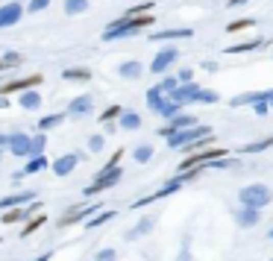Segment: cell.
<instances>
[{"mask_svg": "<svg viewBox=\"0 0 273 261\" xmlns=\"http://www.w3.org/2000/svg\"><path fill=\"white\" fill-rule=\"evenodd\" d=\"M153 21H156L153 12L123 15V18H118V21H112V24H109V30L103 33V41H118V38H127V36H132V33L144 30V27H150Z\"/></svg>", "mask_w": 273, "mask_h": 261, "instance_id": "6da1fadb", "label": "cell"}, {"mask_svg": "<svg viewBox=\"0 0 273 261\" xmlns=\"http://www.w3.org/2000/svg\"><path fill=\"white\" fill-rule=\"evenodd\" d=\"M203 135H212V129L209 126H200V123H194V126H185V129H173L170 135H165V141L170 150H182L185 144L197 141V138H203Z\"/></svg>", "mask_w": 273, "mask_h": 261, "instance_id": "7a4b0ae2", "label": "cell"}, {"mask_svg": "<svg viewBox=\"0 0 273 261\" xmlns=\"http://www.w3.org/2000/svg\"><path fill=\"white\" fill-rule=\"evenodd\" d=\"M238 200H241V205H253V208H264V205H270L273 194L267 185H259V182H253V185H247V188H241V194H238Z\"/></svg>", "mask_w": 273, "mask_h": 261, "instance_id": "3957f363", "label": "cell"}, {"mask_svg": "<svg viewBox=\"0 0 273 261\" xmlns=\"http://www.w3.org/2000/svg\"><path fill=\"white\" fill-rule=\"evenodd\" d=\"M120 167H103L100 173H97V179H94V185H88L85 188V194L91 197V194H100V191H106V188H112V185H118L120 182Z\"/></svg>", "mask_w": 273, "mask_h": 261, "instance_id": "277c9868", "label": "cell"}, {"mask_svg": "<svg viewBox=\"0 0 273 261\" xmlns=\"http://www.w3.org/2000/svg\"><path fill=\"white\" fill-rule=\"evenodd\" d=\"M179 59V53L173 47H167V50H159V53H156V59L150 62V71L153 73H165L167 68H170V65H173V62Z\"/></svg>", "mask_w": 273, "mask_h": 261, "instance_id": "5b68a950", "label": "cell"}, {"mask_svg": "<svg viewBox=\"0 0 273 261\" xmlns=\"http://www.w3.org/2000/svg\"><path fill=\"white\" fill-rule=\"evenodd\" d=\"M41 85V73H33V76H24V80H9L0 91L3 94H15V91H27V88H36Z\"/></svg>", "mask_w": 273, "mask_h": 261, "instance_id": "8992f818", "label": "cell"}, {"mask_svg": "<svg viewBox=\"0 0 273 261\" xmlns=\"http://www.w3.org/2000/svg\"><path fill=\"white\" fill-rule=\"evenodd\" d=\"M30 150H33V135H24V132L9 135V153L12 155H30Z\"/></svg>", "mask_w": 273, "mask_h": 261, "instance_id": "52a82bcc", "label": "cell"}, {"mask_svg": "<svg viewBox=\"0 0 273 261\" xmlns=\"http://www.w3.org/2000/svg\"><path fill=\"white\" fill-rule=\"evenodd\" d=\"M21 12H24L21 3H6V6H0V30L18 24V21H21Z\"/></svg>", "mask_w": 273, "mask_h": 261, "instance_id": "ba28073f", "label": "cell"}, {"mask_svg": "<svg viewBox=\"0 0 273 261\" xmlns=\"http://www.w3.org/2000/svg\"><path fill=\"white\" fill-rule=\"evenodd\" d=\"M83 155H77V153H65V155H59L56 162H53V173L56 176H68L73 167H77V162H80Z\"/></svg>", "mask_w": 273, "mask_h": 261, "instance_id": "9c48e42d", "label": "cell"}, {"mask_svg": "<svg viewBox=\"0 0 273 261\" xmlns=\"http://www.w3.org/2000/svg\"><path fill=\"white\" fill-rule=\"evenodd\" d=\"M33 200H36L33 191H21V194H12V197H3V200H0V208L6 212V208H15V205H21V202H33Z\"/></svg>", "mask_w": 273, "mask_h": 261, "instance_id": "30bf717a", "label": "cell"}, {"mask_svg": "<svg viewBox=\"0 0 273 261\" xmlns=\"http://www.w3.org/2000/svg\"><path fill=\"white\" fill-rule=\"evenodd\" d=\"M21 106H24L27 112H38V109H41V94H38L36 88L21 91Z\"/></svg>", "mask_w": 273, "mask_h": 261, "instance_id": "8fae6325", "label": "cell"}, {"mask_svg": "<svg viewBox=\"0 0 273 261\" xmlns=\"http://www.w3.org/2000/svg\"><path fill=\"white\" fill-rule=\"evenodd\" d=\"M36 208H38L36 202H33L30 208H18V205H15V208H6V212H3V223H6V226H9V223H18V220H24L27 214H33Z\"/></svg>", "mask_w": 273, "mask_h": 261, "instance_id": "7c38bea8", "label": "cell"}, {"mask_svg": "<svg viewBox=\"0 0 273 261\" xmlns=\"http://www.w3.org/2000/svg\"><path fill=\"white\" fill-rule=\"evenodd\" d=\"M194 123H197V118H191V115H182V112H179V115L170 118V126L162 129V135H170L173 129H185V126H194Z\"/></svg>", "mask_w": 273, "mask_h": 261, "instance_id": "4fadbf2b", "label": "cell"}, {"mask_svg": "<svg viewBox=\"0 0 273 261\" xmlns=\"http://www.w3.org/2000/svg\"><path fill=\"white\" fill-rule=\"evenodd\" d=\"M68 112H71V115H77V118H80V115H88V112H91V97H88V94L73 97L71 106H68Z\"/></svg>", "mask_w": 273, "mask_h": 261, "instance_id": "5bb4252c", "label": "cell"}, {"mask_svg": "<svg viewBox=\"0 0 273 261\" xmlns=\"http://www.w3.org/2000/svg\"><path fill=\"white\" fill-rule=\"evenodd\" d=\"M194 30H165V33H153L150 41H167V38H191Z\"/></svg>", "mask_w": 273, "mask_h": 261, "instance_id": "9a60e30c", "label": "cell"}, {"mask_svg": "<svg viewBox=\"0 0 273 261\" xmlns=\"http://www.w3.org/2000/svg\"><path fill=\"white\" fill-rule=\"evenodd\" d=\"M141 73H144L141 62H123V65H120V76H123V80H138Z\"/></svg>", "mask_w": 273, "mask_h": 261, "instance_id": "2e32d148", "label": "cell"}, {"mask_svg": "<svg viewBox=\"0 0 273 261\" xmlns=\"http://www.w3.org/2000/svg\"><path fill=\"white\" fill-rule=\"evenodd\" d=\"M238 223H241V226H256V223H259V208L244 205V208L238 212Z\"/></svg>", "mask_w": 273, "mask_h": 261, "instance_id": "e0dca14e", "label": "cell"}, {"mask_svg": "<svg viewBox=\"0 0 273 261\" xmlns=\"http://www.w3.org/2000/svg\"><path fill=\"white\" fill-rule=\"evenodd\" d=\"M100 205H83L80 212H71V214H65V223H77V220H85L88 214H94Z\"/></svg>", "mask_w": 273, "mask_h": 261, "instance_id": "ac0fdd59", "label": "cell"}, {"mask_svg": "<svg viewBox=\"0 0 273 261\" xmlns=\"http://www.w3.org/2000/svg\"><path fill=\"white\" fill-rule=\"evenodd\" d=\"M132 159H135L138 165H147V162L153 159V147H150V144H138L135 153H132Z\"/></svg>", "mask_w": 273, "mask_h": 261, "instance_id": "d6986e66", "label": "cell"}, {"mask_svg": "<svg viewBox=\"0 0 273 261\" xmlns=\"http://www.w3.org/2000/svg\"><path fill=\"white\" fill-rule=\"evenodd\" d=\"M120 126L132 132V129H138V126H141V118H138L135 112H123V115H120Z\"/></svg>", "mask_w": 273, "mask_h": 261, "instance_id": "ffe728a7", "label": "cell"}, {"mask_svg": "<svg viewBox=\"0 0 273 261\" xmlns=\"http://www.w3.org/2000/svg\"><path fill=\"white\" fill-rule=\"evenodd\" d=\"M88 9V0H65V15H83Z\"/></svg>", "mask_w": 273, "mask_h": 261, "instance_id": "44dd1931", "label": "cell"}, {"mask_svg": "<svg viewBox=\"0 0 273 261\" xmlns=\"http://www.w3.org/2000/svg\"><path fill=\"white\" fill-rule=\"evenodd\" d=\"M47 167V159L38 153V155H33L30 162H27V167H24V173H38V170H44Z\"/></svg>", "mask_w": 273, "mask_h": 261, "instance_id": "7402d4cb", "label": "cell"}, {"mask_svg": "<svg viewBox=\"0 0 273 261\" xmlns=\"http://www.w3.org/2000/svg\"><path fill=\"white\" fill-rule=\"evenodd\" d=\"M264 44V38H253V41H244V44H232L226 53H247V50H256Z\"/></svg>", "mask_w": 273, "mask_h": 261, "instance_id": "603a6c76", "label": "cell"}, {"mask_svg": "<svg viewBox=\"0 0 273 261\" xmlns=\"http://www.w3.org/2000/svg\"><path fill=\"white\" fill-rule=\"evenodd\" d=\"M267 147H273V135L270 138H261V141H253V144H247V147H241V153H261V150H267Z\"/></svg>", "mask_w": 273, "mask_h": 261, "instance_id": "cb8c5ba5", "label": "cell"}, {"mask_svg": "<svg viewBox=\"0 0 273 261\" xmlns=\"http://www.w3.org/2000/svg\"><path fill=\"white\" fill-rule=\"evenodd\" d=\"M62 120H65V115H47V118L38 120V129H41V132H44V129H53V126H59Z\"/></svg>", "mask_w": 273, "mask_h": 261, "instance_id": "d4e9b609", "label": "cell"}, {"mask_svg": "<svg viewBox=\"0 0 273 261\" xmlns=\"http://www.w3.org/2000/svg\"><path fill=\"white\" fill-rule=\"evenodd\" d=\"M62 76H65V80H80V83H85V80H88L91 73L85 71V68H68V71L62 73Z\"/></svg>", "mask_w": 273, "mask_h": 261, "instance_id": "484cf974", "label": "cell"}, {"mask_svg": "<svg viewBox=\"0 0 273 261\" xmlns=\"http://www.w3.org/2000/svg\"><path fill=\"white\" fill-rule=\"evenodd\" d=\"M115 217V212H103V214H97V217H91V220H85V229H97V226H103L106 220H112Z\"/></svg>", "mask_w": 273, "mask_h": 261, "instance_id": "4316f807", "label": "cell"}, {"mask_svg": "<svg viewBox=\"0 0 273 261\" xmlns=\"http://www.w3.org/2000/svg\"><path fill=\"white\" fill-rule=\"evenodd\" d=\"M44 220H47L44 214H38V217H33V220L27 223V229H24V232H21V235H24V238H30V235H33V232H36V229H38V226H44Z\"/></svg>", "mask_w": 273, "mask_h": 261, "instance_id": "83f0119b", "label": "cell"}, {"mask_svg": "<svg viewBox=\"0 0 273 261\" xmlns=\"http://www.w3.org/2000/svg\"><path fill=\"white\" fill-rule=\"evenodd\" d=\"M44 144H47V138L38 132V135H33V150H30V155H38V153H44Z\"/></svg>", "mask_w": 273, "mask_h": 261, "instance_id": "f1b7e54d", "label": "cell"}, {"mask_svg": "<svg viewBox=\"0 0 273 261\" xmlns=\"http://www.w3.org/2000/svg\"><path fill=\"white\" fill-rule=\"evenodd\" d=\"M150 229H153V220H141V223L135 226V232H130V235H127V238H138V235H147Z\"/></svg>", "mask_w": 273, "mask_h": 261, "instance_id": "f546056e", "label": "cell"}, {"mask_svg": "<svg viewBox=\"0 0 273 261\" xmlns=\"http://www.w3.org/2000/svg\"><path fill=\"white\" fill-rule=\"evenodd\" d=\"M120 115H123V109L120 106H109L106 112L100 115V123H103V120H115V118H120Z\"/></svg>", "mask_w": 273, "mask_h": 261, "instance_id": "4dcf8cb0", "label": "cell"}, {"mask_svg": "<svg viewBox=\"0 0 273 261\" xmlns=\"http://www.w3.org/2000/svg\"><path fill=\"white\" fill-rule=\"evenodd\" d=\"M247 27H253V18H244V21H232V24L226 27L229 33H238V30H247Z\"/></svg>", "mask_w": 273, "mask_h": 261, "instance_id": "1f68e13d", "label": "cell"}, {"mask_svg": "<svg viewBox=\"0 0 273 261\" xmlns=\"http://www.w3.org/2000/svg\"><path fill=\"white\" fill-rule=\"evenodd\" d=\"M253 112H256V115H267V112H273L270 100H259V103H253Z\"/></svg>", "mask_w": 273, "mask_h": 261, "instance_id": "d6a6232c", "label": "cell"}, {"mask_svg": "<svg viewBox=\"0 0 273 261\" xmlns=\"http://www.w3.org/2000/svg\"><path fill=\"white\" fill-rule=\"evenodd\" d=\"M103 144H106V138H103V135H94V138L88 141V150H91V153H97V150H103Z\"/></svg>", "mask_w": 273, "mask_h": 261, "instance_id": "836d02e7", "label": "cell"}, {"mask_svg": "<svg viewBox=\"0 0 273 261\" xmlns=\"http://www.w3.org/2000/svg\"><path fill=\"white\" fill-rule=\"evenodd\" d=\"M53 0H30V12H41V9H47Z\"/></svg>", "mask_w": 273, "mask_h": 261, "instance_id": "e575fe53", "label": "cell"}, {"mask_svg": "<svg viewBox=\"0 0 273 261\" xmlns=\"http://www.w3.org/2000/svg\"><path fill=\"white\" fill-rule=\"evenodd\" d=\"M179 83H182L179 76H165V80H162V88H165V91H173V88H177Z\"/></svg>", "mask_w": 273, "mask_h": 261, "instance_id": "d590c367", "label": "cell"}, {"mask_svg": "<svg viewBox=\"0 0 273 261\" xmlns=\"http://www.w3.org/2000/svg\"><path fill=\"white\" fill-rule=\"evenodd\" d=\"M94 258H97V261H112V258H115V249H100Z\"/></svg>", "mask_w": 273, "mask_h": 261, "instance_id": "8d00e7d4", "label": "cell"}, {"mask_svg": "<svg viewBox=\"0 0 273 261\" xmlns=\"http://www.w3.org/2000/svg\"><path fill=\"white\" fill-rule=\"evenodd\" d=\"M3 59H6V65H9V68H15V65L21 62V53H6Z\"/></svg>", "mask_w": 273, "mask_h": 261, "instance_id": "74e56055", "label": "cell"}, {"mask_svg": "<svg viewBox=\"0 0 273 261\" xmlns=\"http://www.w3.org/2000/svg\"><path fill=\"white\" fill-rule=\"evenodd\" d=\"M120 159H123V150H118V153L112 155V159L106 162V167H118V162H120Z\"/></svg>", "mask_w": 273, "mask_h": 261, "instance_id": "f35d334b", "label": "cell"}, {"mask_svg": "<svg viewBox=\"0 0 273 261\" xmlns=\"http://www.w3.org/2000/svg\"><path fill=\"white\" fill-rule=\"evenodd\" d=\"M6 150H9V135H0V159H3Z\"/></svg>", "mask_w": 273, "mask_h": 261, "instance_id": "ab89813d", "label": "cell"}, {"mask_svg": "<svg viewBox=\"0 0 273 261\" xmlns=\"http://www.w3.org/2000/svg\"><path fill=\"white\" fill-rule=\"evenodd\" d=\"M179 80H182V83H191V71H188V68H185V71H179Z\"/></svg>", "mask_w": 273, "mask_h": 261, "instance_id": "60d3db41", "label": "cell"}, {"mask_svg": "<svg viewBox=\"0 0 273 261\" xmlns=\"http://www.w3.org/2000/svg\"><path fill=\"white\" fill-rule=\"evenodd\" d=\"M0 109H9V94H3V97H0Z\"/></svg>", "mask_w": 273, "mask_h": 261, "instance_id": "b9f144b4", "label": "cell"}, {"mask_svg": "<svg viewBox=\"0 0 273 261\" xmlns=\"http://www.w3.org/2000/svg\"><path fill=\"white\" fill-rule=\"evenodd\" d=\"M241 3H250V0H229V6H241Z\"/></svg>", "mask_w": 273, "mask_h": 261, "instance_id": "7bdbcfd3", "label": "cell"}, {"mask_svg": "<svg viewBox=\"0 0 273 261\" xmlns=\"http://www.w3.org/2000/svg\"><path fill=\"white\" fill-rule=\"evenodd\" d=\"M6 68H9V65H6V59H0V71H6Z\"/></svg>", "mask_w": 273, "mask_h": 261, "instance_id": "ee69618b", "label": "cell"}, {"mask_svg": "<svg viewBox=\"0 0 273 261\" xmlns=\"http://www.w3.org/2000/svg\"><path fill=\"white\" fill-rule=\"evenodd\" d=\"M270 238H273V229H270Z\"/></svg>", "mask_w": 273, "mask_h": 261, "instance_id": "f6af8a7d", "label": "cell"}]
</instances>
